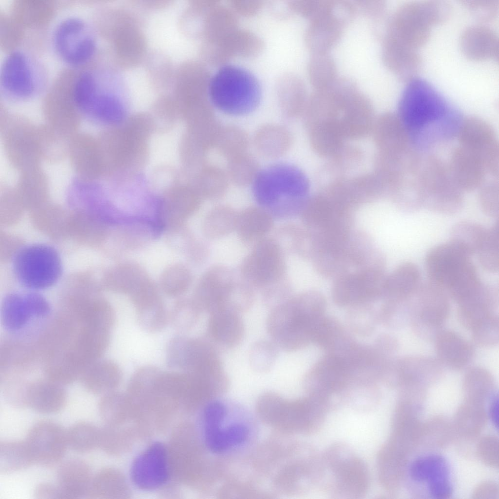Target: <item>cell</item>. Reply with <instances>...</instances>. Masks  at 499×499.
I'll list each match as a JSON object with an SVG mask.
<instances>
[{
    "mask_svg": "<svg viewBox=\"0 0 499 499\" xmlns=\"http://www.w3.org/2000/svg\"><path fill=\"white\" fill-rule=\"evenodd\" d=\"M398 116L413 146L425 153L457 137L463 119L432 85L417 77L403 90Z\"/></svg>",
    "mask_w": 499,
    "mask_h": 499,
    "instance_id": "6da1fadb",
    "label": "cell"
},
{
    "mask_svg": "<svg viewBox=\"0 0 499 499\" xmlns=\"http://www.w3.org/2000/svg\"><path fill=\"white\" fill-rule=\"evenodd\" d=\"M251 184L258 205L274 217L299 215L308 199L306 176L288 163H274L259 170Z\"/></svg>",
    "mask_w": 499,
    "mask_h": 499,
    "instance_id": "7a4b0ae2",
    "label": "cell"
},
{
    "mask_svg": "<svg viewBox=\"0 0 499 499\" xmlns=\"http://www.w3.org/2000/svg\"><path fill=\"white\" fill-rule=\"evenodd\" d=\"M370 484L367 464L348 445L333 443L321 453L318 488L326 494L336 499H360Z\"/></svg>",
    "mask_w": 499,
    "mask_h": 499,
    "instance_id": "3957f363",
    "label": "cell"
},
{
    "mask_svg": "<svg viewBox=\"0 0 499 499\" xmlns=\"http://www.w3.org/2000/svg\"><path fill=\"white\" fill-rule=\"evenodd\" d=\"M248 284L230 268L216 265L200 277L192 298L202 312L229 310L239 313L248 308L251 300Z\"/></svg>",
    "mask_w": 499,
    "mask_h": 499,
    "instance_id": "277c9868",
    "label": "cell"
},
{
    "mask_svg": "<svg viewBox=\"0 0 499 499\" xmlns=\"http://www.w3.org/2000/svg\"><path fill=\"white\" fill-rule=\"evenodd\" d=\"M209 92L213 104L230 115H243L252 112L262 96L261 84L248 70L235 65H226L212 76Z\"/></svg>",
    "mask_w": 499,
    "mask_h": 499,
    "instance_id": "5b68a950",
    "label": "cell"
},
{
    "mask_svg": "<svg viewBox=\"0 0 499 499\" xmlns=\"http://www.w3.org/2000/svg\"><path fill=\"white\" fill-rule=\"evenodd\" d=\"M260 414L270 425L291 434H311L323 425L326 408L313 398L285 400L274 392H266L257 402Z\"/></svg>",
    "mask_w": 499,
    "mask_h": 499,
    "instance_id": "8992f818",
    "label": "cell"
},
{
    "mask_svg": "<svg viewBox=\"0 0 499 499\" xmlns=\"http://www.w3.org/2000/svg\"><path fill=\"white\" fill-rule=\"evenodd\" d=\"M355 209L337 193L308 198L299 216L301 224L317 242L336 240L354 228Z\"/></svg>",
    "mask_w": 499,
    "mask_h": 499,
    "instance_id": "52a82bcc",
    "label": "cell"
},
{
    "mask_svg": "<svg viewBox=\"0 0 499 499\" xmlns=\"http://www.w3.org/2000/svg\"><path fill=\"white\" fill-rule=\"evenodd\" d=\"M225 403L212 400L206 406L203 418L205 444L216 455L231 453L248 445L252 437L250 421L236 416Z\"/></svg>",
    "mask_w": 499,
    "mask_h": 499,
    "instance_id": "ba28073f",
    "label": "cell"
},
{
    "mask_svg": "<svg viewBox=\"0 0 499 499\" xmlns=\"http://www.w3.org/2000/svg\"><path fill=\"white\" fill-rule=\"evenodd\" d=\"M419 188L422 208L452 215L459 212L463 207V192L454 180L448 164L430 153L423 154Z\"/></svg>",
    "mask_w": 499,
    "mask_h": 499,
    "instance_id": "9c48e42d",
    "label": "cell"
},
{
    "mask_svg": "<svg viewBox=\"0 0 499 499\" xmlns=\"http://www.w3.org/2000/svg\"><path fill=\"white\" fill-rule=\"evenodd\" d=\"M12 268L20 284L32 290L52 287L62 273L58 252L54 247L44 244H32L20 249L13 258Z\"/></svg>",
    "mask_w": 499,
    "mask_h": 499,
    "instance_id": "30bf717a",
    "label": "cell"
},
{
    "mask_svg": "<svg viewBox=\"0 0 499 499\" xmlns=\"http://www.w3.org/2000/svg\"><path fill=\"white\" fill-rule=\"evenodd\" d=\"M306 292L294 297L270 310L267 318V331L276 346L286 351L300 348L304 344L308 322L307 312L312 307Z\"/></svg>",
    "mask_w": 499,
    "mask_h": 499,
    "instance_id": "8fae6325",
    "label": "cell"
},
{
    "mask_svg": "<svg viewBox=\"0 0 499 499\" xmlns=\"http://www.w3.org/2000/svg\"><path fill=\"white\" fill-rule=\"evenodd\" d=\"M380 252L367 234L355 230L345 241L315 255L310 262L319 275L332 280L370 263Z\"/></svg>",
    "mask_w": 499,
    "mask_h": 499,
    "instance_id": "7c38bea8",
    "label": "cell"
},
{
    "mask_svg": "<svg viewBox=\"0 0 499 499\" xmlns=\"http://www.w3.org/2000/svg\"><path fill=\"white\" fill-rule=\"evenodd\" d=\"M285 253L275 238L267 237L251 246L238 272L252 288L261 291L287 279Z\"/></svg>",
    "mask_w": 499,
    "mask_h": 499,
    "instance_id": "4fadbf2b",
    "label": "cell"
},
{
    "mask_svg": "<svg viewBox=\"0 0 499 499\" xmlns=\"http://www.w3.org/2000/svg\"><path fill=\"white\" fill-rule=\"evenodd\" d=\"M384 256L332 280L334 299L342 304L364 302L383 297L387 273Z\"/></svg>",
    "mask_w": 499,
    "mask_h": 499,
    "instance_id": "5bb4252c",
    "label": "cell"
},
{
    "mask_svg": "<svg viewBox=\"0 0 499 499\" xmlns=\"http://www.w3.org/2000/svg\"><path fill=\"white\" fill-rule=\"evenodd\" d=\"M166 360L170 367L184 372L215 374L224 371L215 346L200 338L173 337L166 346Z\"/></svg>",
    "mask_w": 499,
    "mask_h": 499,
    "instance_id": "9a60e30c",
    "label": "cell"
},
{
    "mask_svg": "<svg viewBox=\"0 0 499 499\" xmlns=\"http://www.w3.org/2000/svg\"><path fill=\"white\" fill-rule=\"evenodd\" d=\"M450 298L441 287L428 281L420 284L411 298L410 323L422 337H434L447 321Z\"/></svg>",
    "mask_w": 499,
    "mask_h": 499,
    "instance_id": "2e32d148",
    "label": "cell"
},
{
    "mask_svg": "<svg viewBox=\"0 0 499 499\" xmlns=\"http://www.w3.org/2000/svg\"><path fill=\"white\" fill-rule=\"evenodd\" d=\"M354 12L352 5L347 2L320 0L309 16L311 21L307 34L309 47L315 53L326 52L339 39Z\"/></svg>",
    "mask_w": 499,
    "mask_h": 499,
    "instance_id": "e0dca14e",
    "label": "cell"
},
{
    "mask_svg": "<svg viewBox=\"0 0 499 499\" xmlns=\"http://www.w3.org/2000/svg\"><path fill=\"white\" fill-rule=\"evenodd\" d=\"M433 26L422 0L407 1L395 10L385 35L417 50L428 41Z\"/></svg>",
    "mask_w": 499,
    "mask_h": 499,
    "instance_id": "ac0fdd59",
    "label": "cell"
},
{
    "mask_svg": "<svg viewBox=\"0 0 499 499\" xmlns=\"http://www.w3.org/2000/svg\"><path fill=\"white\" fill-rule=\"evenodd\" d=\"M457 137L460 145L481 162L488 174L498 179L499 141L491 125L477 117L463 118Z\"/></svg>",
    "mask_w": 499,
    "mask_h": 499,
    "instance_id": "d6986e66",
    "label": "cell"
},
{
    "mask_svg": "<svg viewBox=\"0 0 499 499\" xmlns=\"http://www.w3.org/2000/svg\"><path fill=\"white\" fill-rule=\"evenodd\" d=\"M34 463L53 467L63 458L68 445L66 431L58 423L43 420L29 429L25 440Z\"/></svg>",
    "mask_w": 499,
    "mask_h": 499,
    "instance_id": "ffe728a7",
    "label": "cell"
},
{
    "mask_svg": "<svg viewBox=\"0 0 499 499\" xmlns=\"http://www.w3.org/2000/svg\"><path fill=\"white\" fill-rule=\"evenodd\" d=\"M54 43L59 56L66 62L79 64L93 55L95 41L88 25L77 18H69L58 25L54 34Z\"/></svg>",
    "mask_w": 499,
    "mask_h": 499,
    "instance_id": "44dd1931",
    "label": "cell"
},
{
    "mask_svg": "<svg viewBox=\"0 0 499 499\" xmlns=\"http://www.w3.org/2000/svg\"><path fill=\"white\" fill-rule=\"evenodd\" d=\"M138 325L145 331H161L169 322V314L158 288L150 277L140 283L129 295Z\"/></svg>",
    "mask_w": 499,
    "mask_h": 499,
    "instance_id": "7402d4cb",
    "label": "cell"
},
{
    "mask_svg": "<svg viewBox=\"0 0 499 499\" xmlns=\"http://www.w3.org/2000/svg\"><path fill=\"white\" fill-rule=\"evenodd\" d=\"M470 257L451 241L433 248L428 252L425 259L429 281L444 290L471 259Z\"/></svg>",
    "mask_w": 499,
    "mask_h": 499,
    "instance_id": "603a6c76",
    "label": "cell"
},
{
    "mask_svg": "<svg viewBox=\"0 0 499 499\" xmlns=\"http://www.w3.org/2000/svg\"><path fill=\"white\" fill-rule=\"evenodd\" d=\"M97 82L92 73L81 74L73 86L74 100L79 108L87 113L110 117L117 112L118 101L113 94L101 89Z\"/></svg>",
    "mask_w": 499,
    "mask_h": 499,
    "instance_id": "cb8c5ba5",
    "label": "cell"
},
{
    "mask_svg": "<svg viewBox=\"0 0 499 499\" xmlns=\"http://www.w3.org/2000/svg\"><path fill=\"white\" fill-rule=\"evenodd\" d=\"M409 475L415 481L426 482L428 492L433 498H447L452 493L448 467L440 455H429L416 459L410 466Z\"/></svg>",
    "mask_w": 499,
    "mask_h": 499,
    "instance_id": "d4e9b609",
    "label": "cell"
},
{
    "mask_svg": "<svg viewBox=\"0 0 499 499\" xmlns=\"http://www.w3.org/2000/svg\"><path fill=\"white\" fill-rule=\"evenodd\" d=\"M0 82L6 92L16 97H27L34 93V74L25 54L14 51L6 57L1 69Z\"/></svg>",
    "mask_w": 499,
    "mask_h": 499,
    "instance_id": "484cf974",
    "label": "cell"
},
{
    "mask_svg": "<svg viewBox=\"0 0 499 499\" xmlns=\"http://www.w3.org/2000/svg\"><path fill=\"white\" fill-rule=\"evenodd\" d=\"M383 58L386 67L400 79L407 82L417 78L423 60L417 49L384 36Z\"/></svg>",
    "mask_w": 499,
    "mask_h": 499,
    "instance_id": "4316f807",
    "label": "cell"
},
{
    "mask_svg": "<svg viewBox=\"0 0 499 499\" xmlns=\"http://www.w3.org/2000/svg\"><path fill=\"white\" fill-rule=\"evenodd\" d=\"M459 44L462 54L468 59L499 61V37L490 27L475 25L466 28L461 34Z\"/></svg>",
    "mask_w": 499,
    "mask_h": 499,
    "instance_id": "83f0119b",
    "label": "cell"
},
{
    "mask_svg": "<svg viewBox=\"0 0 499 499\" xmlns=\"http://www.w3.org/2000/svg\"><path fill=\"white\" fill-rule=\"evenodd\" d=\"M434 337L437 359L443 366L459 370L470 364L474 348L461 335L452 330L441 329Z\"/></svg>",
    "mask_w": 499,
    "mask_h": 499,
    "instance_id": "f1b7e54d",
    "label": "cell"
},
{
    "mask_svg": "<svg viewBox=\"0 0 499 499\" xmlns=\"http://www.w3.org/2000/svg\"><path fill=\"white\" fill-rule=\"evenodd\" d=\"M448 165L454 180L463 192L479 189L486 181L488 173L481 162L460 145L452 152Z\"/></svg>",
    "mask_w": 499,
    "mask_h": 499,
    "instance_id": "f546056e",
    "label": "cell"
},
{
    "mask_svg": "<svg viewBox=\"0 0 499 499\" xmlns=\"http://www.w3.org/2000/svg\"><path fill=\"white\" fill-rule=\"evenodd\" d=\"M132 476L135 484L142 488H154L163 483L167 477L164 447L154 444L141 455L133 465Z\"/></svg>",
    "mask_w": 499,
    "mask_h": 499,
    "instance_id": "4dcf8cb0",
    "label": "cell"
},
{
    "mask_svg": "<svg viewBox=\"0 0 499 499\" xmlns=\"http://www.w3.org/2000/svg\"><path fill=\"white\" fill-rule=\"evenodd\" d=\"M92 472L88 464L79 459L63 462L57 473V486L60 499L86 497L91 483Z\"/></svg>",
    "mask_w": 499,
    "mask_h": 499,
    "instance_id": "1f68e13d",
    "label": "cell"
},
{
    "mask_svg": "<svg viewBox=\"0 0 499 499\" xmlns=\"http://www.w3.org/2000/svg\"><path fill=\"white\" fill-rule=\"evenodd\" d=\"M395 365V378L401 385L413 383L424 385L436 382L443 373L442 365L437 359L430 357H405L400 359Z\"/></svg>",
    "mask_w": 499,
    "mask_h": 499,
    "instance_id": "d6a6232c",
    "label": "cell"
},
{
    "mask_svg": "<svg viewBox=\"0 0 499 499\" xmlns=\"http://www.w3.org/2000/svg\"><path fill=\"white\" fill-rule=\"evenodd\" d=\"M26 399L27 406L34 411L52 414L63 408L67 394L62 384L46 378L26 384Z\"/></svg>",
    "mask_w": 499,
    "mask_h": 499,
    "instance_id": "836d02e7",
    "label": "cell"
},
{
    "mask_svg": "<svg viewBox=\"0 0 499 499\" xmlns=\"http://www.w3.org/2000/svg\"><path fill=\"white\" fill-rule=\"evenodd\" d=\"M274 226V217L269 211L249 207L238 211L235 232L241 242L252 246L269 237Z\"/></svg>",
    "mask_w": 499,
    "mask_h": 499,
    "instance_id": "e575fe53",
    "label": "cell"
},
{
    "mask_svg": "<svg viewBox=\"0 0 499 499\" xmlns=\"http://www.w3.org/2000/svg\"><path fill=\"white\" fill-rule=\"evenodd\" d=\"M497 304L498 293L496 289L482 283L473 295L458 304L459 321L470 330L481 320L495 313Z\"/></svg>",
    "mask_w": 499,
    "mask_h": 499,
    "instance_id": "d590c367",
    "label": "cell"
},
{
    "mask_svg": "<svg viewBox=\"0 0 499 499\" xmlns=\"http://www.w3.org/2000/svg\"><path fill=\"white\" fill-rule=\"evenodd\" d=\"M208 331L215 343L228 348H233L242 341L245 327L240 313L223 310L210 314Z\"/></svg>",
    "mask_w": 499,
    "mask_h": 499,
    "instance_id": "8d00e7d4",
    "label": "cell"
},
{
    "mask_svg": "<svg viewBox=\"0 0 499 499\" xmlns=\"http://www.w3.org/2000/svg\"><path fill=\"white\" fill-rule=\"evenodd\" d=\"M421 284L420 271L417 265L411 262H403L387 273L383 297L386 301L408 300Z\"/></svg>",
    "mask_w": 499,
    "mask_h": 499,
    "instance_id": "74e56055",
    "label": "cell"
},
{
    "mask_svg": "<svg viewBox=\"0 0 499 499\" xmlns=\"http://www.w3.org/2000/svg\"><path fill=\"white\" fill-rule=\"evenodd\" d=\"M34 309L33 292L9 293L1 304L2 325L8 331L19 330L25 327L32 317H35Z\"/></svg>",
    "mask_w": 499,
    "mask_h": 499,
    "instance_id": "f35d334b",
    "label": "cell"
},
{
    "mask_svg": "<svg viewBox=\"0 0 499 499\" xmlns=\"http://www.w3.org/2000/svg\"><path fill=\"white\" fill-rule=\"evenodd\" d=\"M122 372L113 361L100 359L90 365L80 377L84 387L93 394L108 391L119 384Z\"/></svg>",
    "mask_w": 499,
    "mask_h": 499,
    "instance_id": "ab89813d",
    "label": "cell"
},
{
    "mask_svg": "<svg viewBox=\"0 0 499 499\" xmlns=\"http://www.w3.org/2000/svg\"><path fill=\"white\" fill-rule=\"evenodd\" d=\"M238 211L226 205H219L210 210L204 216L202 230L209 240L222 239L235 231Z\"/></svg>",
    "mask_w": 499,
    "mask_h": 499,
    "instance_id": "60d3db41",
    "label": "cell"
},
{
    "mask_svg": "<svg viewBox=\"0 0 499 499\" xmlns=\"http://www.w3.org/2000/svg\"><path fill=\"white\" fill-rule=\"evenodd\" d=\"M34 461L26 441H4L0 442V472L11 473L26 469Z\"/></svg>",
    "mask_w": 499,
    "mask_h": 499,
    "instance_id": "b9f144b4",
    "label": "cell"
},
{
    "mask_svg": "<svg viewBox=\"0 0 499 499\" xmlns=\"http://www.w3.org/2000/svg\"><path fill=\"white\" fill-rule=\"evenodd\" d=\"M254 142L261 154L275 157L282 154L287 149L289 135L288 131L281 126H266L257 132Z\"/></svg>",
    "mask_w": 499,
    "mask_h": 499,
    "instance_id": "7bdbcfd3",
    "label": "cell"
},
{
    "mask_svg": "<svg viewBox=\"0 0 499 499\" xmlns=\"http://www.w3.org/2000/svg\"><path fill=\"white\" fill-rule=\"evenodd\" d=\"M111 273L110 286L112 290L128 295L149 277L141 266L133 262L121 263L113 269Z\"/></svg>",
    "mask_w": 499,
    "mask_h": 499,
    "instance_id": "ee69618b",
    "label": "cell"
},
{
    "mask_svg": "<svg viewBox=\"0 0 499 499\" xmlns=\"http://www.w3.org/2000/svg\"><path fill=\"white\" fill-rule=\"evenodd\" d=\"M193 281L190 269L182 264H174L162 272L159 279L161 291L171 297H178L191 287Z\"/></svg>",
    "mask_w": 499,
    "mask_h": 499,
    "instance_id": "f6af8a7d",
    "label": "cell"
},
{
    "mask_svg": "<svg viewBox=\"0 0 499 499\" xmlns=\"http://www.w3.org/2000/svg\"><path fill=\"white\" fill-rule=\"evenodd\" d=\"M487 228L470 221H461L452 227L451 241L470 256L476 254L485 236Z\"/></svg>",
    "mask_w": 499,
    "mask_h": 499,
    "instance_id": "bcb514c9",
    "label": "cell"
},
{
    "mask_svg": "<svg viewBox=\"0 0 499 499\" xmlns=\"http://www.w3.org/2000/svg\"><path fill=\"white\" fill-rule=\"evenodd\" d=\"M201 312L192 298L180 299L173 306L169 314V322L175 329L187 331L196 325Z\"/></svg>",
    "mask_w": 499,
    "mask_h": 499,
    "instance_id": "7dc6e473",
    "label": "cell"
},
{
    "mask_svg": "<svg viewBox=\"0 0 499 499\" xmlns=\"http://www.w3.org/2000/svg\"><path fill=\"white\" fill-rule=\"evenodd\" d=\"M68 445L74 451L85 453L92 451L98 443L99 432L90 423L79 422L66 431Z\"/></svg>",
    "mask_w": 499,
    "mask_h": 499,
    "instance_id": "c3c4849f",
    "label": "cell"
},
{
    "mask_svg": "<svg viewBox=\"0 0 499 499\" xmlns=\"http://www.w3.org/2000/svg\"><path fill=\"white\" fill-rule=\"evenodd\" d=\"M481 267L489 272H496L499 269V225L497 221L487 228L485 236L477 252Z\"/></svg>",
    "mask_w": 499,
    "mask_h": 499,
    "instance_id": "681fc988",
    "label": "cell"
},
{
    "mask_svg": "<svg viewBox=\"0 0 499 499\" xmlns=\"http://www.w3.org/2000/svg\"><path fill=\"white\" fill-rule=\"evenodd\" d=\"M278 348L273 342L267 340H259L254 343L249 353L251 368L259 373L269 372L278 357Z\"/></svg>",
    "mask_w": 499,
    "mask_h": 499,
    "instance_id": "f907efd6",
    "label": "cell"
},
{
    "mask_svg": "<svg viewBox=\"0 0 499 499\" xmlns=\"http://www.w3.org/2000/svg\"><path fill=\"white\" fill-rule=\"evenodd\" d=\"M260 170L256 159L246 153L230 159L228 177L239 186L252 183Z\"/></svg>",
    "mask_w": 499,
    "mask_h": 499,
    "instance_id": "816d5d0a",
    "label": "cell"
},
{
    "mask_svg": "<svg viewBox=\"0 0 499 499\" xmlns=\"http://www.w3.org/2000/svg\"><path fill=\"white\" fill-rule=\"evenodd\" d=\"M216 143L221 153L230 160L245 153L249 139L242 129L230 126L221 129Z\"/></svg>",
    "mask_w": 499,
    "mask_h": 499,
    "instance_id": "f5cc1de1",
    "label": "cell"
},
{
    "mask_svg": "<svg viewBox=\"0 0 499 499\" xmlns=\"http://www.w3.org/2000/svg\"><path fill=\"white\" fill-rule=\"evenodd\" d=\"M309 75L316 89L330 83L336 77V67L332 58L326 52L315 53L309 64Z\"/></svg>",
    "mask_w": 499,
    "mask_h": 499,
    "instance_id": "db71d44e",
    "label": "cell"
},
{
    "mask_svg": "<svg viewBox=\"0 0 499 499\" xmlns=\"http://www.w3.org/2000/svg\"><path fill=\"white\" fill-rule=\"evenodd\" d=\"M472 339L477 345L491 347L499 341V319L495 313L485 317L470 330Z\"/></svg>",
    "mask_w": 499,
    "mask_h": 499,
    "instance_id": "11a10c76",
    "label": "cell"
},
{
    "mask_svg": "<svg viewBox=\"0 0 499 499\" xmlns=\"http://www.w3.org/2000/svg\"><path fill=\"white\" fill-rule=\"evenodd\" d=\"M463 385L465 390L474 395L485 394L492 390L494 378L487 369L480 366L469 368L464 374Z\"/></svg>",
    "mask_w": 499,
    "mask_h": 499,
    "instance_id": "9f6ffc18",
    "label": "cell"
},
{
    "mask_svg": "<svg viewBox=\"0 0 499 499\" xmlns=\"http://www.w3.org/2000/svg\"><path fill=\"white\" fill-rule=\"evenodd\" d=\"M498 179L485 181L479 188L480 208L487 216L496 217L499 212V186Z\"/></svg>",
    "mask_w": 499,
    "mask_h": 499,
    "instance_id": "6f0895ef",
    "label": "cell"
},
{
    "mask_svg": "<svg viewBox=\"0 0 499 499\" xmlns=\"http://www.w3.org/2000/svg\"><path fill=\"white\" fill-rule=\"evenodd\" d=\"M461 2L470 14L480 21L491 22L498 16L499 0H463Z\"/></svg>",
    "mask_w": 499,
    "mask_h": 499,
    "instance_id": "680465c9",
    "label": "cell"
},
{
    "mask_svg": "<svg viewBox=\"0 0 499 499\" xmlns=\"http://www.w3.org/2000/svg\"><path fill=\"white\" fill-rule=\"evenodd\" d=\"M34 495L37 499H60V495L57 485L48 482L38 484L35 489Z\"/></svg>",
    "mask_w": 499,
    "mask_h": 499,
    "instance_id": "91938a15",
    "label": "cell"
},
{
    "mask_svg": "<svg viewBox=\"0 0 499 499\" xmlns=\"http://www.w3.org/2000/svg\"><path fill=\"white\" fill-rule=\"evenodd\" d=\"M490 415L494 424L498 426V400L494 399L490 410Z\"/></svg>",
    "mask_w": 499,
    "mask_h": 499,
    "instance_id": "94428289",
    "label": "cell"
},
{
    "mask_svg": "<svg viewBox=\"0 0 499 499\" xmlns=\"http://www.w3.org/2000/svg\"><path fill=\"white\" fill-rule=\"evenodd\" d=\"M342 196V195H341ZM343 197V196H342ZM344 198V197H343ZM345 199V198H344Z\"/></svg>",
    "mask_w": 499,
    "mask_h": 499,
    "instance_id": "6125c7cd",
    "label": "cell"
}]
</instances>
